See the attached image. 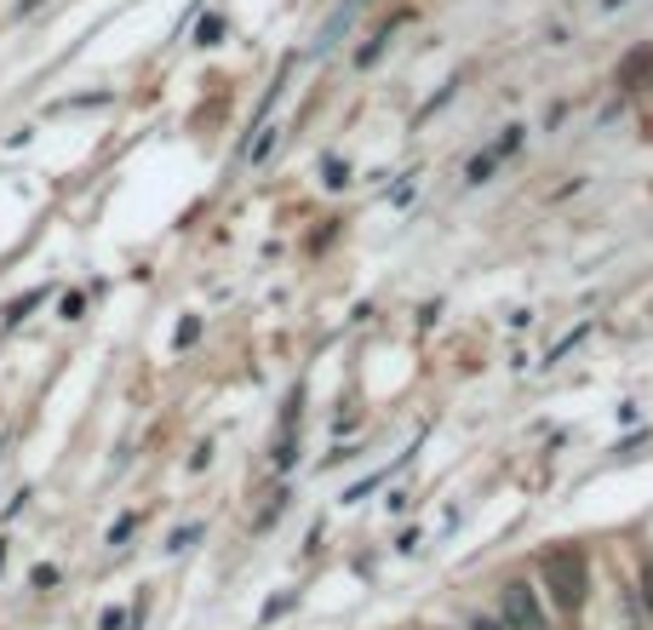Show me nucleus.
I'll list each match as a JSON object with an SVG mask.
<instances>
[{"label": "nucleus", "instance_id": "obj_1", "mask_svg": "<svg viewBox=\"0 0 653 630\" xmlns=\"http://www.w3.org/2000/svg\"><path fill=\"white\" fill-rule=\"evenodd\" d=\"M539 579H545V591L551 602L561 607V614H579V602H584V584H591V568H584V556L579 550H545L539 556Z\"/></svg>", "mask_w": 653, "mask_h": 630}, {"label": "nucleus", "instance_id": "obj_2", "mask_svg": "<svg viewBox=\"0 0 653 630\" xmlns=\"http://www.w3.org/2000/svg\"><path fill=\"white\" fill-rule=\"evenodd\" d=\"M499 619H505V630H551L545 607H539V596L528 591V579H510L499 591Z\"/></svg>", "mask_w": 653, "mask_h": 630}, {"label": "nucleus", "instance_id": "obj_3", "mask_svg": "<svg viewBox=\"0 0 653 630\" xmlns=\"http://www.w3.org/2000/svg\"><path fill=\"white\" fill-rule=\"evenodd\" d=\"M648 75H653V47H637V52L619 63V86H630V93H637V86H648Z\"/></svg>", "mask_w": 653, "mask_h": 630}, {"label": "nucleus", "instance_id": "obj_4", "mask_svg": "<svg viewBox=\"0 0 653 630\" xmlns=\"http://www.w3.org/2000/svg\"><path fill=\"white\" fill-rule=\"evenodd\" d=\"M223 29H230V24H223L218 12H201V17H195V47H218Z\"/></svg>", "mask_w": 653, "mask_h": 630}, {"label": "nucleus", "instance_id": "obj_5", "mask_svg": "<svg viewBox=\"0 0 653 630\" xmlns=\"http://www.w3.org/2000/svg\"><path fill=\"white\" fill-rule=\"evenodd\" d=\"M493 167H499V155H493V149H482V155H470L464 178H470V184H487V178H493Z\"/></svg>", "mask_w": 653, "mask_h": 630}, {"label": "nucleus", "instance_id": "obj_6", "mask_svg": "<svg viewBox=\"0 0 653 630\" xmlns=\"http://www.w3.org/2000/svg\"><path fill=\"white\" fill-rule=\"evenodd\" d=\"M322 184H327V190H344V184H350V167L339 161V155H332V161L322 167Z\"/></svg>", "mask_w": 653, "mask_h": 630}, {"label": "nucleus", "instance_id": "obj_7", "mask_svg": "<svg viewBox=\"0 0 653 630\" xmlns=\"http://www.w3.org/2000/svg\"><path fill=\"white\" fill-rule=\"evenodd\" d=\"M522 138H528V126H505V138L493 144V155L505 161V155H516V149H522Z\"/></svg>", "mask_w": 653, "mask_h": 630}, {"label": "nucleus", "instance_id": "obj_8", "mask_svg": "<svg viewBox=\"0 0 653 630\" xmlns=\"http://www.w3.org/2000/svg\"><path fill=\"white\" fill-rule=\"evenodd\" d=\"M269 149H276V126H264V132H258V144H246V161L258 167V161H264Z\"/></svg>", "mask_w": 653, "mask_h": 630}, {"label": "nucleus", "instance_id": "obj_9", "mask_svg": "<svg viewBox=\"0 0 653 630\" xmlns=\"http://www.w3.org/2000/svg\"><path fill=\"white\" fill-rule=\"evenodd\" d=\"M195 538H201V522H190V528H178V533H172V545H167V550H190V545H195Z\"/></svg>", "mask_w": 653, "mask_h": 630}, {"label": "nucleus", "instance_id": "obj_10", "mask_svg": "<svg viewBox=\"0 0 653 630\" xmlns=\"http://www.w3.org/2000/svg\"><path fill=\"white\" fill-rule=\"evenodd\" d=\"M40 299H47V292H29V299H17V304L7 310V322H24V315H29V310H35Z\"/></svg>", "mask_w": 653, "mask_h": 630}, {"label": "nucleus", "instance_id": "obj_11", "mask_svg": "<svg viewBox=\"0 0 653 630\" xmlns=\"http://www.w3.org/2000/svg\"><path fill=\"white\" fill-rule=\"evenodd\" d=\"M464 630H505V619H499V614H470Z\"/></svg>", "mask_w": 653, "mask_h": 630}, {"label": "nucleus", "instance_id": "obj_12", "mask_svg": "<svg viewBox=\"0 0 653 630\" xmlns=\"http://www.w3.org/2000/svg\"><path fill=\"white\" fill-rule=\"evenodd\" d=\"M642 607H648V619H653V561H642Z\"/></svg>", "mask_w": 653, "mask_h": 630}, {"label": "nucleus", "instance_id": "obj_13", "mask_svg": "<svg viewBox=\"0 0 653 630\" xmlns=\"http://www.w3.org/2000/svg\"><path fill=\"white\" fill-rule=\"evenodd\" d=\"M195 339H201V322H195V315H190V322L178 327V350H184V344H195Z\"/></svg>", "mask_w": 653, "mask_h": 630}, {"label": "nucleus", "instance_id": "obj_14", "mask_svg": "<svg viewBox=\"0 0 653 630\" xmlns=\"http://www.w3.org/2000/svg\"><path fill=\"white\" fill-rule=\"evenodd\" d=\"M132 528H138V516H121V522H116V533H109V545H121V538H126Z\"/></svg>", "mask_w": 653, "mask_h": 630}, {"label": "nucleus", "instance_id": "obj_15", "mask_svg": "<svg viewBox=\"0 0 653 630\" xmlns=\"http://www.w3.org/2000/svg\"><path fill=\"white\" fill-rule=\"evenodd\" d=\"M292 602H299V596H276V602H269V607H264V619H281V614H287V607H292Z\"/></svg>", "mask_w": 653, "mask_h": 630}, {"label": "nucleus", "instance_id": "obj_16", "mask_svg": "<svg viewBox=\"0 0 653 630\" xmlns=\"http://www.w3.org/2000/svg\"><path fill=\"white\" fill-rule=\"evenodd\" d=\"M40 7V0H17V17H24V12H35Z\"/></svg>", "mask_w": 653, "mask_h": 630}]
</instances>
